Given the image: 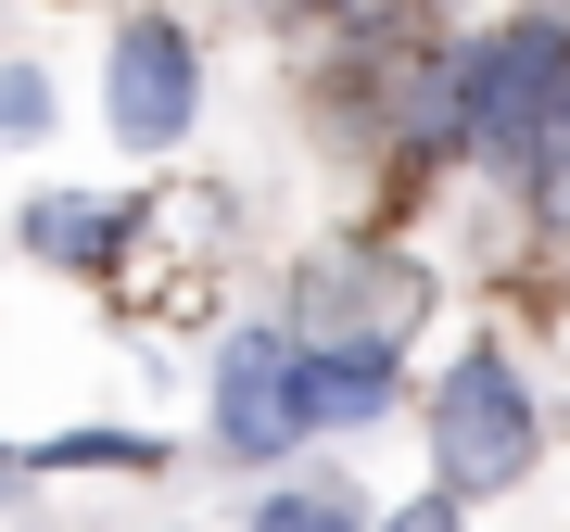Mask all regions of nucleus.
I'll list each match as a JSON object with an SVG mask.
<instances>
[{
	"label": "nucleus",
	"instance_id": "nucleus-10",
	"mask_svg": "<svg viewBox=\"0 0 570 532\" xmlns=\"http://www.w3.org/2000/svg\"><path fill=\"white\" fill-rule=\"evenodd\" d=\"M532 204H546V216L570 228V102L546 115V152H532Z\"/></svg>",
	"mask_w": 570,
	"mask_h": 532
},
{
	"label": "nucleus",
	"instance_id": "nucleus-9",
	"mask_svg": "<svg viewBox=\"0 0 570 532\" xmlns=\"http://www.w3.org/2000/svg\"><path fill=\"white\" fill-rule=\"evenodd\" d=\"M39 470H165V444H153V431H51V444H39Z\"/></svg>",
	"mask_w": 570,
	"mask_h": 532
},
{
	"label": "nucleus",
	"instance_id": "nucleus-5",
	"mask_svg": "<svg viewBox=\"0 0 570 532\" xmlns=\"http://www.w3.org/2000/svg\"><path fill=\"white\" fill-rule=\"evenodd\" d=\"M393 406V343H305L292 355V418L305 431H355Z\"/></svg>",
	"mask_w": 570,
	"mask_h": 532
},
{
	"label": "nucleus",
	"instance_id": "nucleus-12",
	"mask_svg": "<svg viewBox=\"0 0 570 532\" xmlns=\"http://www.w3.org/2000/svg\"><path fill=\"white\" fill-rule=\"evenodd\" d=\"M381 532H469V508H456V494H419V508H393Z\"/></svg>",
	"mask_w": 570,
	"mask_h": 532
},
{
	"label": "nucleus",
	"instance_id": "nucleus-8",
	"mask_svg": "<svg viewBox=\"0 0 570 532\" xmlns=\"http://www.w3.org/2000/svg\"><path fill=\"white\" fill-rule=\"evenodd\" d=\"M254 532H367V508H355V482H279L254 508Z\"/></svg>",
	"mask_w": 570,
	"mask_h": 532
},
{
	"label": "nucleus",
	"instance_id": "nucleus-1",
	"mask_svg": "<svg viewBox=\"0 0 570 532\" xmlns=\"http://www.w3.org/2000/svg\"><path fill=\"white\" fill-rule=\"evenodd\" d=\"M558 102H570V13H508L494 39H469V152L494 178L532 190V152H546Z\"/></svg>",
	"mask_w": 570,
	"mask_h": 532
},
{
	"label": "nucleus",
	"instance_id": "nucleus-2",
	"mask_svg": "<svg viewBox=\"0 0 570 532\" xmlns=\"http://www.w3.org/2000/svg\"><path fill=\"white\" fill-rule=\"evenodd\" d=\"M532 444H546V418H532L520 368L494 343H469L444 381H431V456H444V494L469 508V494H508L532 470Z\"/></svg>",
	"mask_w": 570,
	"mask_h": 532
},
{
	"label": "nucleus",
	"instance_id": "nucleus-7",
	"mask_svg": "<svg viewBox=\"0 0 570 532\" xmlns=\"http://www.w3.org/2000/svg\"><path fill=\"white\" fill-rule=\"evenodd\" d=\"M127 242V204H26V254H51V266H102Z\"/></svg>",
	"mask_w": 570,
	"mask_h": 532
},
{
	"label": "nucleus",
	"instance_id": "nucleus-4",
	"mask_svg": "<svg viewBox=\"0 0 570 532\" xmlns=\"http://www.w3.org/2000/svg\"><path fill=\"white\" fill-rule=\"evenodd\" d=\"M292 329H228L216 355V456H292L305 418H292Z\"/></svg>",
	"mask_w": 570,
	"mask_h": 532
},
{
	"label": "nucleus",
	"instance_id": "nucleus-6",
	"mask_svg": "<svg viewBox=\"0 0 570 532\" xmlns=\"http://www.w3.org/2000/svg\"><path fill=\"white\" fill-rule=\"evenodd\" d=\"M406 140L419 152H469V51H431L406 77Z\"/></svg>",
	"mask_w": 570,
	"mask_h": 532
},
{
	"label": "nucleus",
	"instance_id": "nucleus-3",
	"mask_svg": "<svg viewBox=\"0 0 570 532\" xmlns=\"http://www.w3.org/2000/svg\"><path fill=\"white\" fill-rule=\"evenodd\" d=\"M102 115H115V140H127V152L190 140V115H204V51H190V26H178V13H127V26H115Z\"/></svg>",
	"mask_w": 570,
	"mask_h": 532
},
{
	"label": "nucleus",
	"instance_id": "nucleus-13",
	"mask_svg": "<svg viewBox=\"0 0 570 532\" xmlns=\"http://www.w3.org/2000/svg\"><path fill=\"white\" fill-rule=\"evenodd\" d=\"M0 470H13V456H0Z\"/></svg>",
	"mask_w": 570,
	"mask_h": 532
},
{
	"label": "nucleus",
	"instance_id": "nucleus-11",
	"mask_svg": "<svg viewBox=\"0 0 570 532\" xmlns=\"http://www.w3.org/2000/svg\"><path fill=\"white\" fill-rule=\"evenodd\" d=\"M51 127V89H39V63H0V140H39Z\"/></svg>",
	"mask_w": 570,
	"mask_h": 532
}]
</instances>
